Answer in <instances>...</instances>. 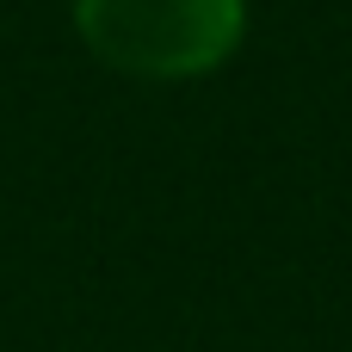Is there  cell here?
Instances as JSON below:
<instances>
[{"label":"cell","mask_w":352,"mask_h":352,"mask_svg":"<svg viewBox=\"0 0 352 352\" xmlns=\"http://www.w3.org/2000/svg\"><path fill=\"white\" fill-rule=\"evenodd\" d=\"M87 56L130 80L217 74L248 37V0H74Z\"/></svg>","instance_id":"cell-1"}]
</instances>
